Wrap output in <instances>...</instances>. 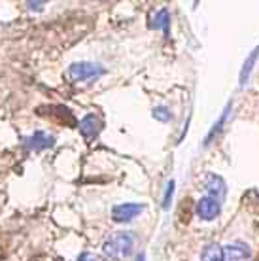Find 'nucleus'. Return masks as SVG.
<instances>
[{"label":"nucleus","instance_id":"nucleus-14","mask_svg":"<svg viewBox=\"0 0 259 261\" xmlns=\"http://www.w3.org/2000/svg\"><path fill=\"white\" fill-rule=\"evenodd\" d=\"M76 261H104L100 255L93 254V252H82V254L78 255V259Z\"/></svg>","mask_w":259,"mask_h":261},{"label":"nucleus","instance_id":"nucleus-4","mask_svg":"<svg viewBox=\"0 0 259 261\" xmlns=\"http://www.w3.org/2000/svg\"><path fill=\"white\" fill-rule=\"evenodd\" d=\"M195 210H197V216H199L201 220H204V222H212V220H216V218L220 216L221 202L218 201V199H214V197L204 195L202 199H199Z\"/></svg>","mask_w":259,"mask_h":261},{"label":"nucleus","instance_id":"nucleus-16","mask_svg":"<svg viewBox=\"0 0 259 261\" xmlns=\"http://www.w3.org/2000/svg\"><path fill=\"white\" fill-rule=\"evenodd\" d=\"M136 261H146V257H144V254L138 255V259H136Z\"/></svg>","mask_w":259,"mask_h":261},{"label":"nucleus","instance_id":"nucleus-11","mask_svg":"<svg viewBox=\"0 0 259 261\" xmlns=\"http://www.w3.org/2000/svg\"><path fill=\"white\" fill-rule=\"evenodd\" d=\"M259 57V47H255L252 51V55L248 57V61L244 63V68H242V72H240V84L244 85L248 82V78H250V74H252L253 70V65H255V61H257Z\"/></svg>","mask_w":259,"mask_h":261},{"label":"nucleus","instance_id":"nucleus-9","mask_svg":"<svg viewBox=\"0 0 259 261\" xmlns=\"http://www.w3.org/2000/svg\"><path fill=\"white\" fill-rule=\"evenodd\" d=\"M201 261H225V255H223V248L220 244H206L204 250L201 254Z\"/></svg>","mask_w":259,"mask_h":261},{"label":"nucleus","instance_id":"nucleus-3","mask_svg":"<svg viewBox=\"0 0 259 261\" xmlns=\"http://www.w3.org/2000/svg\"><path fill=\"white\" fill-rule=\"evenodd\" d=\"M55 146V137L47 135L45 130H34L33 135L23 138V148L29 151H44Z\"/></svg>","mask_w":259,"mask_h":261},{"label":"nucleus","instance_id":"nucleus-6","mask_svg":"<svg viewBox=\"0 0 259 261\" xmlns=\"http://www.w3.org/2000/svg\"><path fill=\"white\" fill-rule=\"evenodd\" d=\"M78 129L85 140H95L102 129V119L98 118L97 114H87L78 123Z\"/></svg>","mask_w":259,"mask_h":261},{"label":"nucleus","instance_id":"nucleus-1","mask_svg":"<svg viewBox=\"0 0 259 261\" xmlns=\"http://www.w3.org/2000/svg\"><path fill=\"white\" fill-rule=\"evenodd\" d=\"M135 244H136L135 235L129 233V231H121V233H114V235L108 237L104 241L102 252L108 259L123 261L135 252Z\"/></svg>","mask_w":259,"mask_h":261},{"label":"nucleus","instance_id":"nucleus-12","mask_svg":"<svg viewBox=\"0 0 259 261\" xmlns=\"http://www.w3.org/2000/svg\"><path fill=\"white\" fill-rule=\"evenodd\" d=\"M153 118H156L157 121L169 123V121H172V114H170V110L167 106H156V108H153Z\"/></svg>","mask_w":259,"mask_h":261},{"label":"nucleus","instance_id":"nucleus-8","mask_svg":"<svg viewBox=\"0 0 259 261\" xmlns=\"http://www.w3.org/2000/svg\"><path fill=\"white\" fill-rule=\"evenodd\" d=\"M223 255H225V261H244L250 259L252 252H250V246L244 242H233L223 248Z\"/></svg>","mask_w":259,"mask_h":261},{"label":"nucleus","instance_id":"nucleus-10","mask_svg":"<svg viewBox=\"0 0 259 261\" xmlns=\"http://www.w3.org/2000/svg\"><path fill=\"white\" fill-rule=\"evenodd\" d=\"M169 27H170V13L167 8H163V10L157 12L156 19H153V29L163 31L165 34H169Z\"/></svg>","mask_w":259,"mask_h":261},{"label":"nucleus","instance_id":"nucleus-15","mask_svg":"<svg viewBox=\"0 0 259 261\" xmlns=\"http://www.w3.org/2000/svg\"><path fill=\"white\" fill-rule=\"evenodd\" d=\"M45 6V2H27V8L31 10V12H42Z\"/></svg>","mask_w":259,"mask_h":261},{"label":"nucleus","instance_id":"nucleus-13","mask_svg":"<svg viewBox=\"0 0 259 261\" xmlns=\"http://www.w3.org/2000/svg\"><path fill=\"white\" fill-rule=\"evenodd\" d=\"M172 193H174V182L170 180L169 186H167V191H165V199H163V208H169L170 199H172Z\"/></svg>","mask_w":259,"mask_h":261},{"label":"nucleus","instance_id":"nucleus-5","mask_svg":"<svg viewBox=\"0 0 259 261\" xmlns=\"http://www.w3.org/2000/svg\"><path fill=\"white\" fill-rule=\"evenodd\" d=\"M142 210H144V204H138V202H121V204H116L112 208V218L117 223H127V222H133Z\"/></svg>","mask_w":259,"mask_h":261},{"label":"nucleus","instance_id":"nucleus-7","mask_svg":"<svg viewBox=\"0 0 259 261\" xmlns=\"http://www.w3.org/2000/svg\"><path fill=\"white\" fill-rule=\"evenodd\" d=\"M204 190H206V195L214 197L218 201H223L225 199V193H227V186H225V180L214 172H208L206 176H204Z\"/></svg>","mask_w":259,"mask_h":261},{"label":"nucleus","instance_id":"nucleus-2","mask_svg":"<svg viewBox=\"0 0 259 261\" xmlns=\"http://www.w3.org/2000/svg\"><path fill=\"white\" fill-rule=\"evenodd\" d=\"M104 66L97 63H89V61H80V63H72L68 66V76L74 82H93L104 76Z\"/></svg>","mask_w":259,"mask_h":261}]
</instances>
